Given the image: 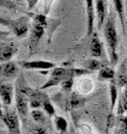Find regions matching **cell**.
<instances>
[{"label": "cell", "mask_w": 127, "mask_h": 134, "mask_svg": "<svg viewBox=\"0 0 127 134\" xmlns=\"http://www.w3.org/2000/svg\"><path fill=\"white\" fill-rule=\"evenodd\" d=\"M103 30H104L103 32H104L106 44H107V47H108L111 64L113 66H115L118 60V55H117L118 34H117V29H116V25H115V17H114L113 12H111L109 16L107 17V19H106Z\"/></svg>", "instance_id": "obj_1"}, {"label": "cell", "mask_w": 127, "mask_h": 134, "mask_svg": "<svg viewBox=\"0 0 127 134\" xmlns=\"http://www.w3.org/2000/svg\"><path fill=\"white\" fill-rule=\"evenodd\" d=\"M88 69L85 68H66V67H56L50 74L48 81L41 86V90H47L49 87H54L57 85H61V83L68 77L82 76L85 74H89Z\"/></svg>", "instance_id": "obj_2"}, {"label": "cell", "mask_w": 127, "mask_h": 134, "mask_svg": "<svg viewBox=\"0 0 127 134\" xmlns=\"http://www.w3.org/2000/svg\"><path fill=\"white\" fill-rule=\"evenodd\" d=\"M32 90L27 86L24 78L18 79L16 84V93H15V102L16 108L21 119H25L29 113V105H30V94Z\"/></svg>", "instance_id": "obj_3"}, {"label": "cell", "mask_w": 127, "mask_h": 134, "mask_svg": "<svg viewBox=\"0 0 127 134\" xmlns=\"http://www.w3.org/2000/svg\"><path fill=\"white\" fill-rule=\"evenodd\" d=\"M1 24L3 26H7L11 30V32L18 38H24L27 35L29 29V17L24 16L18 19H1Z\"/></svg>", "instance_id": "obj_4"}, {"label": "cell", "mask_w": 127, "mask_h": 134, "mask_svg": "<svg viewBox=\"0 0 127 134\" xmlns=\"http://www.w3.org/2000/svg\"><path fill=\"white\" fill-rule=\"evenodd\" d=\"M45 25H46V17L38 15L35 17V21H33L32 30L30 34V40H29V49L32 52L39 44L40 39L42 38L45 34Z\"/></svg>", "instance_id": "obj_5"}, {"label": "cell", "mask_w": 127, "mask_h": 134, "mask_svg": "<svg viewBox=\"0 0 127 134\" xmlns=\"http://www.w3.org/2000/svg\"><path fill=\"white\" fill-rule=\"evenodd\" d=\"M85 8H86V37H90L95 32V0H85Z\"/></svg>", "instance_id": "obj_6"}, {"label": "cell", "mask_w": 127, "mask_h": 134, "mask_svg": "<svg viewBox=\"0 0 127 134\" xmlns=\"http://www.w3.org/2000/svg\"><path fill=\"white\" fill-rule=\"evenodd\" d=\"M18 50V45L15 40L8 39L1 41V46H0V62L6 63L10 62L11 58L15 56V54Z\"/></svg>", "instance_id": "obj_7"}, {"label": "cell", "mask_w": 127, "mask_h": 134, "mask_svg": "<svg viewBox=\"0 0 127 134\" xmlns=\"http://www.w3.org/2000/svg\"><path fill=\"white\" fill-rule=\"evenodd\" d=\"M19 114H17V112L15 110H6L2 112L1 114V119L2 122L5 123L7 126L8 131H16V130H20V125H19Z\"/></svg>", "instance_id": "obj_8"}, {"label": "cell", "mask_w": 127, "mask_h": 134, "mask_svg": "<svg viewBox=\"0 0 127 134\" xmlns=\"http://www.w3.org/2000/svg\"><path fill=\"white\" fill-rule=\"evenodd\" d=\"M107 0H95V11L98 29H101L104 27L105 21L107 19Z\"/></svg>", "instance_id": "obj_9"}, {"label": "cell", "mask_w": 127, "mask_h": 134, "mask_svg": "<svg viewBox=\"0 0 127 134\" xmlns=\"http://www.w3.org/2000/svg\"><path fill=\"white\" fill-rule=\"evenodd\" d=\"M18 65L25 69H37V70H48L51 68H56V65L51 62L47 60H25L19 62Z\"/></svg>", "instance_id": "obj_10"}, {"label": "cell", "mask_w": 127, "mask_h": 134, "mask_svg": "<svg viewBox=\"0 0 127 134\" xmlns=\"http://www.w3.org/2000/svg\"><path fill=\"white\" fill-rule=\"evenodd\" d=\"M89 50L90 56L94 58H103L105 56V49L104 45L101 43L100 38L98 37V34L96 31L90 36V43H89Z\"/></svg>", "instance_id": "obj_11"}, {"label": "cell", "mask_w": 127, "mask_h": 134, "mask_svg": "<svg viewBox=\"0 0 127 134\" xmlns=\"http://www.w3.org/2000/svg\"><path fill=\"white\" fill-rule=\"evenodd\" d=\"M16 88L11 84H1L0 85V97L5 106H10L14 100Z\"/></svg>", "instance_id": "obj_12"}, {"label": "cell", "mask_w": 127, "mask_h": 134, "mask_svg": "<svg viewBox=\"0 0 127 134\" xmlns=\"http://www.w3.org/2000/svg\"><path fill=\"white\" fill-rule=\"evenodd\" d=\"M1 75L6 79L15 78L19 73V65H17L14 62H6L1 63Z\"/></svg>", "instance_id": "obj_13"}, {"label": "cell", "mask_w": 127, "mask_h": 134, "mask_svg": "<svg viewBox=\"0 0 127 134\" xmlns=\"http://www.w3.org/2000/svg\"><path fill=\"white\" fill-rule=\"evenodd\" d=\"M115 81L118 87H126L127 86V60L122 63L120 67L116 73Z\"/></svg>", "instance_id": "obj_14"}, {"label": "cell", "mask_w": 127, "mask_h": 134, "mask_svg": "<svg viewBox=\"0 0 127 134\" xmlns=\"http://www.w3.org/2000/svg\"><path fill=\"white\" fill-rule=\"evenodd\" d=\"M112 1H113V5H114V9L116 10L118 19H119V21L122 24L123 30H124V32H125L127 20H125V9H124V3H123V0H112Z\"/></svg>", "instance_id": "obj_15"}, {"label": "cell", "mask_w": 127, "mask_h": 134, "mask_svg": "<svg viewBox=\"0 0 127 134\" xmlns=\"http://www.w3.org/2000/svg\"><path fill=\"white\" fill-rule=\"evenodd\" d=\"M116 77L115 69L111 66L105 65L98 73V79L99 81H113Z\"/></svg>", "instance_id": "obj_16"}, {"label": "cell", "mask_w": 127, "mask_h": 134, "mask_svg": "<svg viewBox=\"0 0 127 134\" xmlns=\"http://www.w3.org/2000/svg\"><path fill=\"white\" fill-rule=\"evenodd\" d=\"M44 97H45V94H41L38 91L31 92V94H30V107L32 110H36V108H39L42 106Z\"/></svg>", "instance_id": "obj_17"}, {"label": "cell", "mask_w": 127, "mask_h": 134, "mask_svg": "<svg viewBox=\"0 0 127 134\" xmlns=\"http://www.w3.org/2000/svg\"><path fill=\"white\" fill-rule=\"evenodd\" d=\"M109 93H111V110L113 111L116 106L117 97H118V86L115 79L111 81V85H109Z\"/></svg>", "instance_id": "obj_18"}, {"label": "cell", "mask_w": 127, "mask_h": 134, "mask_svg": "<svg viewBox=\"0 0 127 134\" xmlns=\"http://www.w3.org/2000/svg\"><path fill=\"white\" fill-rule=\"evenodd\" d=\"M105 65L101 63L100 59L98 58H93L85 63V68L88 69L89 72H96V70H100Z\"/></svg>", "instance_id": "obj_19"}, {"label": "cell", "mask_w": 127, "mask_h": 134, "mask_svg": "<svg viewBox=\"0 0 127 134\" xmlns=\"http://www.w3.org/2000/svg\"><path fill=\"white\" fill-rule=\"evenodd\" d=\"M31 117L33 119V121L37 123V124H40V125H44L46 123V116L44 114V112L40 111L39 108H36V110H32L30 112Z\"/></svg>", "instance_id": "obj_20"}, {"label": "cell", "mask_w": 127, "mask_h": 134, "mask_svg": "<svg viewBox=\"0 0 127 134\" xmlns=\"http://www.w3.org/2000/svg\"><path fill=\"white\" fill-rule=\"evenodd\" d=\"M55 126L60 133H66L68 123L62 116H55Z\"/></svg>", "instance_id": "obj_21"}, {"label": "cell", "mask_w": 127, "mask_h": 134, "mask_svg": "<svg viewBox=\"0 0 127 134\" xmlns=\"http://www.w3.org/2000/svg\"><path fill=\"white\" fill-rule=\"evenodd\" d=\"M42 108L45 110V112H46V114H47L48 116H54L55 115V108H54V106H53V104L50 103V100H49V98H48V96L47 95H45V97H44V100H42Z\"/></svg>", "instance_id": "obj_22"}, {"label": "cell", "mask_w": 127, "mask_h": 134, "mask_svg": "<svg viewBox=\"0 0 127 134\" xmlns=\"http://www.w3.org/2000/svg\"><path fill=\"white\" fill-rule=\"evenodd\" d=\"M73 85H74V77H68L61 83V90L66 92V93H69V92H71Z\"/></svg>", "instance_id": "obj_23"}, {"label": "cell", "mask_w": 127, "mask_h": 134, "mask_svg": "<svg viewBox=\"0 0 127 134\" xmlns=\"http://www.w3.org/2000/svg\"><path fill=\"white\" fill-rule=\"evenodd\" d=\"M120 107L124 108V112L127 111V86L123 91V97H122V102H120Z\"/></svg>", "instance_id": "obj_24"}, {"label": "cell", "mask_w": 127, "mask_h": 134, "mask_svg": "<svg viewBox=\"0 0 127 134\" xmlns=\"http://www.w3.org/2000/svg\"><path fill=\"white\" fill-rule=\"evenodd\" d=\"M33 132H35V134H47V131H46V127H44L42 125L38 124L35 126V129H33Z\"/></svg>", "instance_id": "obj_25"}, {"label": "cell", "mask_w": 127, "mask_h": 134, "mask_svg": "<svg viewBox=\"0 0 127 134\" xmlns=\"http://www.w3.org/2000/svg\"><path fill=\"white\" fill-rule=\"evenodd\" d=\"M26 1H27V5H28V9L29 10H32L33 8L36 7V5L38 3L39 0H26Z\"/></svg>", "instance_id": "obj_26"}, {"label": "cell", "mask_w": 127, "mask_h": 134, "mask_svg": "<svg viewBox=\"0 0 127 134\" xmlns=\"http://www.w3.org/2000/svg\"><path fill=\"white\" fill-rule=\"evenodd\" d=\"M9 134H21L20 130H16V131H9Z\"/></svg>", "instance_id": "obj_27"}, {"label": "cell", "mask_w": 127, "mask_h": 134, "mask_svg": "<svg viewBox=\"0 0 127 134\" xmlns=\"http://www.w3.org/2000/svg\"><path fill=\"white\" fill-rule=\"evenodd\" d=\"M125 32H126V38H127V23H126V29H125Z\"/></svg>", "instance_id": "obj_28"}, {"label": "cell", "mask_w": 127, "mask_h": 134, "mask_svg": "<svg viewBox=\"0 0 127 134\" xmlns=\"http://www.w3.org/2000/svg\"><path fill=\"white\" fill-rule=\"evenodd\" d=\"M126 18H127V0H126Z\"/></svg>", "instance_id": "obj_29"}]
</instances>
